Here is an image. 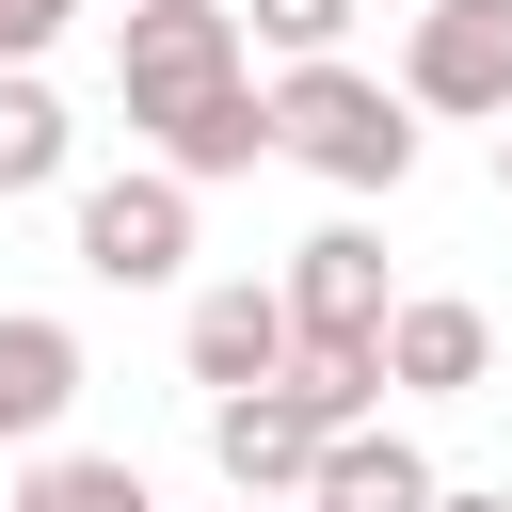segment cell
<instances>
[{"label":"cell","mask_w":512,"mask_h":512,"mask_svg":"<svg viewBox=\"0 0 512 512\" xmlns=\"http://www.w3.org/2000/svg\"><path fill=\"white\" fill-rule=\"evenodd\" d=\"M272 160H304V176H336V192H400V176H416V96L320 48V64L272 80Z\"/></svg>","instance_id":"1"},{"label":"cell","mask_w":512,"mask_h":512,"mask_svg":"<svg viewBox=\"0 0 512 512\" xmlns=\"http://www.w3.org/2000/svg\"><path fill=\"white\" fill-rule=\"evenodd\" d=\"M256 48H240V0H128V32H112V96H128V128H160L176 96H208V80H240Z\"/></svg>","instance_id":"2"},{"label":"cell","mask_w":512,"mask_h":512,"mask_svg":"<svg viewBox=\"0 0 512 512\" xmlns=\"http://www.w3.org/2000/svg\"><path fill=\"white\" fill-rule=\"evenodd\" d=\"M80 272H96V288H176V272H192V176H176V160L96 176V192H80Z\"/></svg>","instance_id":"3"},{"label":"cell","mask_w":512,"mask_h":512,"mask_svg":"<svg viewBox=\"0 0 512 512\" xmlns=\"http://www.w3.org/2000/svg\"><path fill=\"white\" fill-rule=\"evenodd\" d=\"M400 96L496 128V112H512V0H432V16L400 32Z\"/></svg>","instance_id":"4"},{"label":"cell","mask_w":512,"mask_h":512,"mask_svg":"<svg viewBox=\"0 0 512 512\" xmlns=\"http://www.w3.org/2000/svg\"><path fill=\"white\" fill-rule=\"evenodd\" d=\"M384 240L368 224H320L304 256H288V336H336V352H384Z\"/></svg>","instance_id":"5"},{"label":"cell","mask_w":512,"mask_h":512,"mask_svg":"<svg viewBox=\"0 0 512 512\" xmlns=\"http://www.w3.org/2000/svg\"><path fill=\"white\" fill-rule=\"evenodd\" d=\"M208 464H224V496H288V512H304V480H320V416H304L288 384H240V400H208Z\"/></svg>","instance_id":"6"},{"label":"cell","mask_w":512,"mask_h":512,"mask_svg":"<svg viewBox=\"0 0 512 512\" xmlns=\"http://www.w3.org/2000/svg\"><path fill=\"white\" fill-rule=\"evenodd\" d=\"M384 384H416V400L496 384V320H480L464 288H400V304H384Z\"/></svg>","instance_id":"7"},{"label":"cell","mask_w":512,"mask_h":512,"mask_svg":"<svg viewBox=\"0 0 512 512\" xmlns=\"http://www.w3.org/2000/svg\"><path fill=\"white\" fill-rule=\"evenodd\" d=\"M144 144H160L192 192H208V176H256V160H272V96H256V64H240V80H208V96H176Z\"/></svg>","instance_id":"8"},{"label":"cell","mask_w":512,"mask_h":512,"mask_svg":"<svg viewBox=\"0 0 512 512\" xmlns=\"http://www.w3.org/2000/svg\"><path fill=\"white\" fill-rule=\"evenodd\" d=\"M176 352H192L208 400L272 384V368H288V288H192V336H176Z\"/></svg>","instance_id":"9"},{"label":"cell","mask_w":512,"mask_h":512,"mask_svg":"<svg viewBox=\"0 0 512 512\" xmlns=\"http://www.w3.org/2000/svg\"><path fill=\"white\" fill-rule=\"evenodd\" d=\"M304 512H432V448L416 432H320V480H304Z\"/></svg>","instance_id":"10"},{"label":"cell","mask_w":512,"mask_h":512,"mask_svg":"<svg viewBox=\"0 0 512 512\" xmlns=\"http://www.w3.org/2000/svg\"><path fill=\"white\" fill-rule=\"evenodd\" d=\"M64 400H80V336L16 304V320H0V448H48V432H64Z\"/></svg>","instance_id":"11"},{"label":"cell","mask_w":512,"mask_h":512,"mask_svg":"<svg viewBox=\"0 0 512 512\" xmlns=\"http://www.w3.org/2000/svg\"><path fill=\"white\" fill-rule=\"evenodd\" d=\"M64 96H48V64H0V192H48L64 176Z\"/></svg>","instance_id":"12"},{"label":"cell","mask_w":512,"mask_h":512,"mask_svg":"<svg viewBox=\"0 0 512 512\" xmlns=\"http://www.w3.org/2000/svg\"><path fill=\"white\" fill-rule=\"evenodd\" d=\"M16 512H160V496H144L128 448H48V464L16 480Z\"/></svg>","instance_id":"13"},{"label":"cell","mask_w":512,"mask_h":512,"mask_svg":"<svg viewBox=\"0 0 512 512\" xmlns=\"http://www.w3.org/2000/svg\"><path fill=\"white\" fill-rule=\"evenodd\" d=\"M352 32V0H240V48H272V64H320Z\"/></svg>","instance_id":"14"},{"label":"cell","mask_w":512,"mask_h":512,"mask_svg":"<svg viewBox=\"0 0 512 512\" xmlns=\"http://www.w3.org/2000/svg\"><path fill=\"white\" fill-rule=\"evenodd\" d=\"M48 48H64V16L48 0H0V64H48Z\"/></svg>","instance_id":"15"},{"label":"cell","mask_w":512,"mask_h":512,"mask_svg":"<svg viewBox=\"0 0 512 512\" xmlns=\"http://www.w3.org/2000/svg\"><path fill=\"white\" fill-rule=\"evenodd\" d=\"M432 512H512V496L496 480H432Z\"/></svg>","instance_id":"16"},{"label":"cell","mask_w":512,"mask_h":512,"mask_svg":"<svg viewBox=\"0 0 512 512\" xmlns=\"http://www.w3.org/2000/svg\"><path fill=\"white\" fill-rule=\"evenodd\" d=\"M496 192H512V112H496Z\"/></svg>","instance_id":"17"},{"label":"cell","mask_w":512,"mask_h":512,"mask_svg":"<svg viewBox=\"0 0 512 512\" xmlns=\"http://www.w3.org/2000/svg\"><path fill=\"white\" fill-rule=\"evenodd\" d=\"M240 512H288V496H240Z\"/></svg>","instance_id":"18"}]
</instances>
